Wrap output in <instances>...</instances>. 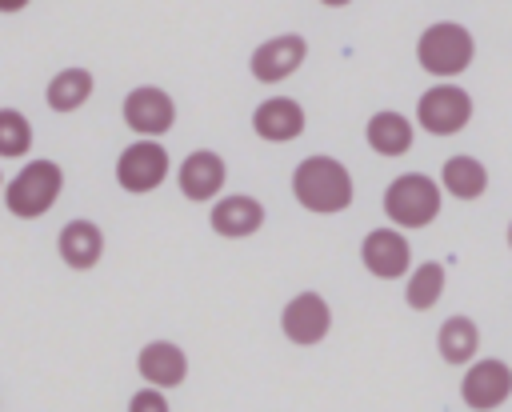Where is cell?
Returning a JSON list of instances; mask_svg holds the SVG:
<instances>
[{
  "label": "cell",
  "instance_id": "cell-21",
  "mask_svg": "<svg viewBox=\"0 0 512 412\" xmlns=\"http://www.w3.org/2000/svg\"><path fill=\"white\" fill-rule=\"evenodd\" d=\"M440 292H444V264H440V260H424V264H416V272L408 276V288H404L408 308L428 312V308L440 300Z\"/></svg>",
  "mask_w": 512,
  "mask_h": 412
},
{
  "label": "cell",
  "instance_id": "cell-15",
  "mask_svg": "<svg viewBox=\"0 0 512 412\" xmlns=\"http://www.w3.org/2000/svg\"><path fill=\"white\" fill-rule=\"evenodd\" d=\"M224 176H228L224 156H216V152H208V148L184 156V164H180V172H176L180 192H184L188 200H212V196L224 188Z\"/></svg>",
  "mask_w": 512,
  "mask_h": 412
},
{
  "label": "cell",
  "instance_id": "cell-4",
  "mask_svg": "<svg viewBox=\"0 0 512 412\" xmlns=\"http://www.w3.org/2000/svg\"><path fill=\"white\" fill-rule=\"evenodd\" d=\"M472 52H476L472 32L464 24H452V20H440V24L424 28V36L416 44L420 68L432 72V76H444V80L448 76H460L472 64Z\"/></svg>",
  "mask_w": 512,
  "mask_h": 412
},
{
  "label": "cell",
  "instance_id": "cell-10",
  "mask_svg": "<svg viewBox=\"0 0 512 412\" xmlns=\"http://www.w3.org/2000/svg\"><path fill=\"white\" fill-rule=\"evenodd\" d=\"M360 260L372 276L380 280H400L412 264V248L404 240V232L396 228H372L364 240H360Z\"/></svg>",
  "mask_w": 512,
  "mask_h": 412
},
{
  "label": "cell",
  "instance_id": "cell-11",
  "mask_svg": "<svg viewBox=\"0 0 512 412\" xmlns=\"http://www.w3.org/2000/svg\"><path fill=\"white\" fill-rule=\"evenodd\" d=\"M304 56H308V44H304V36H296V32H284V36H272V40H264V44L252 52L248 68H252V76H256L260 84H280L284 76H292V72L304 64Z\"/></svg>",
  "mask_w": 512,
  "mask_h": 412
},
{
  "label": "cell",
  "instance_id": "cell-23",
  "mask_svg": "<svg viewBox=\"0 0 512 412\" xmlns=\"http://www.w3.org/2000/svg\"><path fill=\"white\" fill-rule=\"evenodd\" d=\"M128 412H172V408H168L164 392H156V388H140V392L128 400Z\"/></svg>",
  "mask_w": 512,
  "mask_h": 412
},
{
  "label": "cell",
  "instance_id": "cell-14",
  "mask_svg": "<svg viewBox=\"0 0 512 412\" xmlns=\"http://www.w3.org/2000/svg\"><path fill=\"white\" fill-rule=\"evenodd\" d=\"M56 252H60V260H64L68 268L88 272V268H96L100 256H104V232H100L92 220H68V224L60 228V236H56Z\"/></svg>",
  "mask_w": 512,
  "mask_h": 412
},
{
  "label": "cell",
  "instance_id": "cell-1",
  "mask_svg": "<svg viewBox=\"0 0 512 412\" xmlns=\"http://www.w3.org/2000/svg\"><path fill=\"white\" fill-rule=\"evenodd\" d=\"M352 172L336 156H304L292 172V196L308 212H344L352 204Z\"/></svg>",
  "mask_w": 512,
  "mask_h": 412
},
{
  "label": "cell",
  "instance_id": "cell-9",
  "mask_svg": "<svg viewBox=\"0 0 512 412\" xmlns=\"http://www.w3.org/2000/svg\"><path fill=\"white\" fill-rule=\"evenodd\" d=\"M124 124L132 132H140L144 140L164 136L176 124V104H172V96L164 88H152V84L132 88L128 100H124Z\"/></svg>",
  "mask_w": 512,
  "mask_h": 412
},
{
  "label": "cell",
  "instance_id": "cell-16",
  "mask_svg": "<svg viewBox=\"0 0 512 412\" xmlns=\"http://www.w3.org/2000/svg\"><path fill=\"white\" fill-rule=\"evenodd\" d=\"M212 232L224 236V240H240V236H252L260 224H264V204L252 200V196H224L212 204Z\"/></svg>",
  "mask_w": 512,
  "mask_h": 412
},
{
  "label": "cell",
  "instance_id": "cell-7",
  "mask_svg": "<svg viewBox=\"0 0 512 412\" xmlns=\"http://www.w3.org/2000/svg\"><path fill=\"white\" fill-rule=\"evenodd\" d=\"M512 396V368L504 360H472L460 380V400L472 412H492Z\"/></svg>",
  "mask_w": 512,
  "mask_h": 412
},
{
  "label": "cell",
  "instance_id": "cell-3",
  "mask_svg": "<svg viewBox=\"0 0 512 412\" xmlns=\"http://www.w3.org/2000/svg\"><path fill=\"white\" fill-rule=\"evenodd\" d=\"M384 212L400 228H424L440 212V184L424 172H404L384 188Z\"/></svg>",
  "mask_w": 512,
  "mask_h": 412
},
{
  "label": "cell",
  "instance_id": "cell-2",
  "mask_svg": "<svg viewBox=\"0 0 512 412\" xmlns=\"http://www.w3.org/2000/svg\"><path fill=\"white\" fill-rule=\"evenodd\" d=\"M64 188V168L56 160H32L4 184V208L20 220L44 216Z\"/></svg>",
  "mask_w": 512,
  "mask_h": 412
},
{
  "label": "cell",
  "instance_id": "cell-6",
  "mask_svg": "<svg viewBox=\"0 0 512 412\" xmlns=\"http://www.w3.org/2000/svg\"><path fill=\"white\" fill-rule=\"evenodd\" d=\"M168 176V152L156 140H136L116 160V184L124 192H152Z\"/></svg>",
  "mask_w": 512,
  "mask_h": 412
},
{
  "label": "cell",
  "instance_id": "cell-22",
  "mask_svg": "<svg viewBox=\"0 0 512 412\" xmlns=\"http://www.w3.org/2000/svg\"><path fill=\"white\" fill-rule=\"evenodd\" d=\"M32 152V124L16 108H0V160Z\"/></svg>",
  "mask_w": 512,
  "mask_h": 412
},
{
  "label": "cell",
  "instance_id": "cell-20",
  "mask_svg": "<svg viewBox=\"0 0 512 412\" xmlns=\"http://www.w3.org/2000/svg\"><path fill=\"white\" fill-rule=\"evenodd\" d=\"M440 184H444L456 200H476V196H484V188H488V168H484L476 156H448V160H444V172H440Z\"/></svg>",
  "mask_w": 512,
  "mask_h": 412
},
{
  "label": "cell",
  "instance_id": "cell-8",
  "mask_svg": "<svg viewBox=\"0 0 512 412\" xmlns=\"http://www.w3.org/2000/svg\"><path fill=\"white\" fill-rule=\"evenodd\" d=\"M280 328H284V336H288L292 344H300V348L320 344V340L328 336V328H332V308H328V300H324L320 292H300V296H292V300L284 304Z\"/></svg>",
  "mask_w": 512,
  "mask_h": 412
},
{
  "label": "cell",
  "instance_id": "cell-18",
  "mask_svg": "<svg viewBox=\"0 0 512 412\" xmlns=\"http://www.w3.org/2000/svg\"><path fill=\"white\" fill-rule=\"evenodd\" d=\"M92 88H96V84H92V72H88V68H64V72H56V76L48 80L44 100H48L52 112H76V108L88 104Z\"/></svg>",
  "mask_w": 512,
  "mask_h": 412
},
{
  "label": "cell",
  "instance_id": "cell-17",
  "mask_svg": "<svg viewBox=\"0 0 512 412\" xmlns=\"http://www.w3.org/2000/svg\"><path fill=\"white\" fill-rule=\"evenodd\" d=\"M364 136H368V148L376 156H404L412 148V124L400 112H376L368 120Z\"/></svg>",
  "mask_w": 512,
  "mask_h": 412
},
{
  "label": "cell",
  "instance_id": "cell-12",
  "mask_svg": "<svg viewBox=\"0 0 512 412\" xmlns=\"http://www.w3.org/2000/svg\"><path fill=\"white\" fill-rule=\"evenodd\" d=\"M136 368H140V376L148 380V388L164 392V388L184 384V376H188V356H184V348H176L172 340H152V344L140 348Z\"/></svg>",
  "mask_w": 512,
  "mask_h": 412
},
{
  "label": "cell",
  "instance_id": "cell-19",
  "mask_svg": "<svg viewBox=\"0 0 512 412\" xmlns=\"http://www.w3.org/2000/svg\"><path fill=\"white\" fill-rule=\"evenodd\" d=\"M436 348L448 364H472L480 348V328L472 324V316H448L436 332Z\"/></svg>",
  "mask_w": 512,
  "mask_h": 412
},
{
  "label": "cell",
  "instance_id": "cell-13",
  "mask_svg": "<svg viewBox=\"0 0 512 412\" xmlns=\"http://www.w3.org/2000/svg\"><path fill=\"white\" fill-rule=\"evenodd\" d=\"M252 128L260 140L268 144H284V140H296L304 132V108L288 96H268L256 112H252Z\"/></svg>",
  "mask_w": 512,
  "mask_h": 412
},
{
  "label": "cell",
  "instance_id": "cell-5",
  "mask_svg": "<svg viewBox=\"0 0 512 412\" xmlns=\"http://www.w3.org/2000/svg\"><path fill=\"white\" fill-rule=\"evenodd\" d=\"M416 120L432 136H456L472 120V96L464 88H456V84H436V88H428L420 96Z\"/></svg>",
  "mask_w": 512,
  "mask_h": 412
}]
</instances>
